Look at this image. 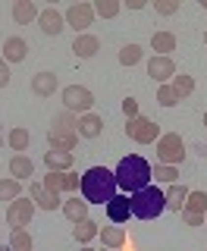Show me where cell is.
Masks as SVG:
<instances>
[{
  "label": "cell",
  "instance_id": "1",
  "mask_svg": "<svg viewBox=\"0 0 207 251\" xmlns=\"http://www.w3.org/2000/svg\"><path fill=\"white\" fill-rule=\"evenodd\" d=\"M116 188H119L116 176L107 167H91V170H85L78 192H82V198L88 204H104V207H107V204L116 198Z\"/></svg>",
  "mask_w": 207,
  "mask_h": 251
},
{
  "label": "cell",
  "instance_id": "2",
  "mask_svg": "<svg viewBox=\"0 0 207 251\" xmlns=\"http://www.w3.org/2000/svg\"><path fill=\"white\" fill-rule=\"evenodd\" d=\"M113 176H116V185L123 188L126 195H135V192H141V188H148L151 179H154L151 176V163L145 160V157H138V154L123 157Z\"/></svg>",
  "mask_w": 207,
  "mask_h": 251
},
{
  "label": "cell",
  "instance_id": "3",
  "mask_svg": "<svg viewBox=\"0 0 207 251\" xmlns=\"http://www.w3.org/2000/svg\"><path fill=\"white\" fill-rule=\"evenodd\" d=\"M129 204H132V217H138V220H157L166 210V195H163V188L148 185V188H141V192L129 195Z\"/></svg>",
  "mask_w": 207,
  "mask_h": 251
},
{
  "label": "cell",
  "instance_id": "4",
  "mask_svg": "<svg viewBox=\"0 0 207 251\" xmlns=\"http://www.w3.org/2000/svg\"><path fill=\"white\" fill-rule=\"evenodd\" d=\"M154 151H157V160L160 163H170V167H179L185 160V141H182L179 132H166L154 141Z\"/></svg>",
  "mask_w": 207,
  "mask_h": 251
},
{
  "label": "cell",
  "instance_id": "5",
  "mask_svg": "<svg viewBox=\"0 0 207 251\" xmlns=\"http://www.w3.org/2000/svg\"><path fill=\"white\" fill-rule=\"evenodd\" d=\"M60 98H63V107L69 110V113H91V107H94V94L85 88V85H66V88L60 91Z\"/></svg>",
  "mask_w": 207,
  "mask_h": 251
},
{
  "label": "cell",
  "instance_id": "6",
  "mask_svg": "<svg viewBox=\"0 0 207 251\" xmlns=\"http://www.w3.org/2000/svg\"><path fill=\"white\" fill-rule=\"evenodd\" d=\"M126 135L132 141H138V145H151V141L160 138V126L138 113V116H132V120H126Z\"/></svg>",
  "mask_w": 207,
  "mask_h": 251
},
{
  "label": "cell",
  "instance_id": "7",
  "mask_svg": "<svg viewBox=\"0 0 207 251\" xmlns=\"http://www.w3.org/2000/svg\"><path fill=\"white\" fill-rule=\"evenodd\" d=\"M31 217H35V201L31 198H16V201L6 204V223L13 229H26L31 223Z\"/></svg>",
  "mask_w": 207,
  "mask_h": 251
},
{
  "label": "cell",
  "instance_id": "8",
  "mask_svg": "<svg viewBox=\"0 0 207 251\" xmlns=\"http://www.w3.org/2000/svg\"><path fill=\"white\" fill-rule=\"evenodd\" d=\"M69 28H76V35H85L94 22V3H73L66 13H63Z\"/></svg>",
  "mask_w": 207,
  "mask_h": 251
},
{
  "label": "cell",
  "instance_id": "9",
  "mask_svg": "<svg viewBox=\"0 0 207 251\" xmlns=\"http://www.w3.org/2000/svg\"><path fill=\"white\" fill-rule=\"evenodd\" d=\"M204 214H207V192H188L185 207H182L185 226H204Z\"/></svg>",
  "mask_w": 207,
  "mask_h": 251
},
{
  "label": "cell",
  "instance_id": "10",
  "mask_svg": "<svg viewBox=\"0 0 207 251\" xmlns=\"http://www.w3.org/2000/svg\"><path fill=\"white\" fill-rule=\"evenodd\" d=\"M148 75L154 78V82H160V85H170V78L176 75V63H173V57H151L148 60Z\"/></svg>",
  "mask_w": 207,
  "mask_h": 251
},
{
  "label": "cell",
  "instance_id": "11",
  "mask_svg": "<svg viewBox=\"0 0 207 251\" xmlns=\"http://www.w3.org/2000/svg\"><path fill=\"white\" fill-rule=\"evenodd\" d=\"M31 94H35V98H53V91L60 88V78L53 75V73H35L31 75Z\"/></svg>",
  "mask_w": 207,
  "mask_h": 251
},
{
  "label": "cell",
  "instance_id": "12",
  "mask_svg": "<svg viewBox=\"0 0 207 251\" xmlns=\"http://www.w3.org/2000/svg\"><path fill=\"white\" fill-rule=\"evenodd\" d=\"M28 195H31V201H35V207H41V210H57V207H63L60 195H51L41 182H28Z\"/></svg>",
  "mask_w": 207,
  "mask_h": 251
},
{
  "label": "cell",
  "instance_id": "13",
  "mask_svg": "<svg viewBox=\"0 0 207 251\" xmlns=\"http://www.w3.org/2000/svg\"><path fill=\"white\" fill-rule=\"evenodd\" d=\"M107 217H110V223H116V226L129 223V217H132V204H129V195H116V198L107 204Z\"/></svg>",
  "mask_w": 207,
  "mask_h": 251
},
{
  "label": "cell",
  "instance_id": "14",
  "mask_svg": "<svg viewBox=\"0 0 207 251\" xmlns=\"http://www.w3.org/2000/svg\"><path fill=\"white\" fill-rule=\"evenodd\" d=\"M98 50H101V38H98V35H88V31H85V35H76L73 53H76L78 60H91Z\"/></svg>",
  "mask_w": 207,
  "mask_h": 251
},
{
  "label": "cell",
  "instance_id": "15",
  "mask_svg": "<svg viewBox=\"0 0 207 251\" xmlns=\"http://www.w3.org/2000/svg\"><path fill=\"white\" fill-rule=\"evenodd\" d=\"M47 141H51L53 151H73V148L78 145V132H73V129H51L47 132Z\"/></svg>",
  "mask_w": 207,
  "mask_h": 251
},
{
  "label": "cell",
  "instance_id": "16",
  "mask_svg": "<svg viewBox=\"0 0 207 251\" xmlns=\"http://www.w3.org/2000/svg\"><path fill=\"white\" fill-rule=\"evenodd\" d=\"M73 160H76L73 151H53V148L44 151V167L53 170V173H69L73 170Z\"/></svg>",
  "mask_w": 207,
  "mask_h": 251
},
{
  "label": "cell",
  "instance_id": "17",
  "mask_svg": "<svg viewBox=\"0 0 207 251\" xmlns=\"http://www.w3.org/2000/svg\"><path fill=\"white\" fill-rule=\"evenodd\" d=\"M38 22H41V31H44V35H60V31L66 28V19H63V13H60V10H53V6L41 10Z\"/></svg>",
  "mask_w": 207,
  "mask_h": 251
},
{
  "label": "cell",
  "instance_id": "18",
  "mask_svg": "<svg viewBox=\"0 0 207 251\" xmlns=\"http://www.w3.org/2000/svg\"><path fill=\"white\" fill-rule=\"evenodd\" d=\"M76 132H78V138H98L104 132V120L98 113H82V116H78Z\"/></svg>",
  "mask_w": 207,
  "mask_h": 251
},
{
  "label": "cell",
  "instance_id": "19",
  "mask_svg": "<svg viewBox=\"0 0 207 251\" xmlns=\"http://www.w3.org/2000/svg\"><path fill=\"white\" fill-rule=\"evenodd\" d=\"M28 57V44L22 41L19 35H13V38H6L3 41V60L6 63H22Z\"/></svg>",
  "mask_w": 207,
  "mask_h": 251
},
{
  "label": "cell",
  "instance_id": "20",
  "mask_svg": "<svg viewBox=\"0 0 207 251\" xmlns=\"http://www.w3.org/2000/svg\"><path fill=\"white\" fill-rule=\"evenodd\" d=\"M31 173H35V163H31L28 154H13V157H10V176H13V179L26 182Z\"/></svg>",
  "mask_w": 207,
  "mask_h": 251
},
{
  "label": "cell",
  "instance_id": "21",
  "mask_svg": "<svg viewBox=\"0 0 207 251\" xmlns=\"http://www.w3.org/2000/svg\"><path fill=\"white\" fill-rule=\"evenodd\" d=\"M38 16H41V10H38L31 0H16V3H13V19H16V25H28V22H35Z\"/></svg>",
  "mask_w": 207,
  "mask_h": 251
},
{
  "label": "cell",
  "instance_id": "22",
  "mask_svg": "<svg viewBox=\"0 0 207 251\" xmlns=\"http://www.w3.org/2000/svg\"><path fill=\"white\" fill-rule=\"evenodd\" d=\"M188 192H192L188 185H182V182H173V185L163 192V195H166V210H176V214H179V210L185 207V198H188Z\"/></svg>",
  "mask_w": 207,
  "mask_h": 251
},
{
  "label": "cell",
  "instance_id": "23",
  "mask_svg": "<svg viewBox=\"0 0 207 251\" xmlns=\"http://www.w3.org/2000/svg\"><path fill=\"white\" fill-rule=\"evenodd\" d=\"M63 214H66L69 223H82V220H88V201H85V198L63 201Z\"/></svg>",
  "mask_w": 207,
  "mask_h": 251
},
{
  "label": "cell",
  "instance_id": "24",
  "mask_svg": "<svg viewBox=\"0 0 207 251\" xmlns=\"http://www.w3.org/2000/svg\"><path fill=\"white\" fill-rule=\"evenodd\" d=\"M151 47L157 50V57H170L176 50V35L173 31H154L151 35Z\"/></svg>",
  "mask_w": 207,
  "mask_h": 251
},
{
  "label": "cell",
  "instance_id": "25",
  "mask_svg": "<svg viewBox=\"0 0 207 251\" xmlns=\"http://www.w3.org/2000/svg\"><path fill=\"white\" fill-rule=\"evenodd\" d=\"M101 235V242H104V248H123L126 245V229L123 226H104V229L98 232Z\"/></svg>",
  "mask_w": 207,
  "mask_h": 251
},
{
  "label": "cell",
  "instance_id": "26",
  "mask_svg": "<svg viewBox=\"0 0 207 251\" xmlns=\"http://www.w3.org/2000/svg\"><path fill=\"white\" fill-rule=\"evenodd\" d=\"M98 232H101V226L94 223V220H82V223H76L73 239H76V242H82V245H88V242H91Z\"/></svg>",
  "mask_w": 207,
  "mask_h": 251
},
{
  "label": "cell",
  "instance_id": "27",
  "mask_svg": "<svg viewBox=\"0 0 207 251\" xmlns=\"http://www.w3.org/2000/svg\"><path fill=\"white\" fill-rule=\"evenodd\" d=\"M151 176H154L157 182L173 185L179 179V167H170V163H154V167H151Z\"/></svg>",
  "mask_w": 207,
  "mask_h": 251
},
{
  "label": "cell",
  "instance_id": "28",
  "mask_svg": "<svg viewBox=\"0 0 207 251\" xmlns=\"http://www.w3.org/2000/svg\"><path fill=\"white\" fill-rule=\"evenodd\" d=\"M173 91L179 94V100H185V98H192V91H195V78L192 75H185V73H179V75H173Z\"/></svg>",
  "mask_w": 207,
  "mask_h": 251
},
{
  "label": "cell",
  "instance_id": "29",
  "mask_svg": "<svg viewBox=\"0 0 207 251\" xmlns=\"http://www.w3.org/2000/svg\"><path fill=\"white\" fill-rule=\"evenodd\" d=\"M6 141H10V148L16 154H22V151H28V145H31V135L26 129H19V126H16V129H10V135H6Z\"/></svg>",
  "mask_w": 207,
  "mask_h": 251
},
{
  "label": "cell",
  "instance_id": "30",
  "mask_svg": "<svg viewBox=\"0 0 207 251\" xmlns=\"http://www.w3.org/2000/svg\"><path fill=\"white\" fill-rule=\"evenodd\" d=\"M22 198V182L19 179H0V201H16Z\"/></svg>",
  "mask_w": 207,
  "mask_h": 251
},
{
  "label": "cell",
  "instance_id": "31",
  "mask_svg": "<svg viewBox=\"0 0 207 251\" xmlns=\"http://www.w3.org/2000/svg\"><path fill=\"white\" fill-rule=\"evenodd\" d=\"M119 10H123L119 0H98L94 3V16H101V19H113V16H119Z\"/></svg>",
  "mask_w": 207,
  "mask_h": 251
},
{
  "label": "cell",
  "instance_id": "32",
  "mask_svg": "<svg viewBox=\"0 0 207 251\" xmlns=\"http://www.w3.org/2000/svg\"><path fill=\"white\" fill-rule=\"evenodd\" d=\"M141 57H145V50H141L138 44H126L123 50H119V63H123V66H135V63H141Z\"/></svg>",
  "mask_w": 207,
  "mask_h": 251
},
{
  "label": "cell",
  "instance_id": "33",
  "mask_svg": "<svg viewBox=\"0 0 207 251\" xmlns=\"http://www.w3.org/2000/svg\"><path fill=\"white\" fill-rule=\"evenodd\" d=\"M31 232H26V229H13V235H10V248L13 251H31Z\"/></svg>",
  "mask_w": 207,
  "mask_h": 251
},
{
  "label": "cell",
  "instance_id": "34",
  "mask_svg": "<svg viewBox=\"0 0 207 251\" xmlns=\"http://www.w3.org/2000/svg\"><path fill=\"white\" fill-rule=\"evenodd\" d=\"M76 126H78V116H76V113H69V110H63V113L53 116L51 129H73V132H76Z\"/></svg>",
  "mask_w": 207,
  "mask_h": 251
},
{
  "label": "cell",
  "instance_id": "35",
  "mask_svg": "<svg viewBox=\"0 0 207 251\" xmlns=\"http://www.w3.org/2000/svg\"><path fill=\"white\" fill-rule=\"evenodd\" d=\"M157 104L160 107H176L179 104V94L173 91V85H160V88H157Z\"/></svg>",
  "mask_w": 207,
  "mask_h": 251
},
{
  "label": "cell",
  "instance_id": "36",
  "mask_svg": "<svg viewBox=\"0 0 207 251\" xmlns=\"http://www.w3.org/2000/svg\"><path fill=\"white\" fill-rule=\"evenodd\" d=\"M44 188H47V192H51V195H60L63 192V173H47V176H44V182H41Z\"/></svg>",
  "mask_w": 207,
  "mask_h": 251
},
{
  "label": "cell",
  "instance_id": "37",
  "mask_svg": "<svg viewBox=\"0 0 207 251\" xmlns=\"http://www.w3.org/2000/svg\"><path fill=\"white\" fill-rule=\"evenodd\" d=\"M154 10L160 16H173L179 10V0H154Z\"/></svg>",
  "mask_w": 207,
  "mask_h": 251
},
{
  "label": "cell",
  "instance_id": "38",
  "mask_svg": "<svg viewBox=\"0 0 207 251\" xmlns=\"http://www.w3.org/2000/svg\"><path fill=\"white\" fill-rule=\"evenodd\" d=\"M78 185H82V176H76L73 170L63 173V192H78Z\"/></svg>",
  "mask_w": 207,
  "mask_h": 251
},
{
  "label": "cell",
  "instance_id": "39",
  "mask_svg": "<svg viewBox=\"0 0 207 251\" xmlns=\"http://www.w3.org/2000/svg\"><path fill=\"white\" fill-rule=\"evenodd\" d=\"M123 113H126V120L138 116V100H135V98H126V100H123Z\"/></svg>",
  "mask_w": 207,
  "mask_h": 251
},
{
  "label": "cell",
  "instance_id": "40",
  "mask_svg": "<svg viewBox=\"0 0 207 251\" xmlns=\"http://www.w3.org/2000/svg\"><path fill=\"white\" fill-rule=\"evenodd\" d=\"M10 85V63L0 57V88H6Z\"/></svg>",
  "mask_w": 207,
  "mask_h": 251
},
{
  "label": "cell",
  "instance_id": "41",
  "mask_svg": "<svg viewBox=\"0 0 207 251\" xmlns=\"http://www.w3.org/2000/svg\"><path fill=\"white\" fill-rule=\"evenodd\" d=\"M126 6H129V10H145V0H126Z\"/></svg>",
  "mask_w": 207,
  "mask_h": 251
},
{
  "label": "cell",
  "instance_id": "42",
  "mask_svg": "<svg viewBox=\"0 0 207 251\" xmlns=\"http://www.w3.org/2000/svg\"><path fill=\"white\" fill-rule=\"evenodd\" d=\"M82 251H94V248H88V245H85V248H82ZM107 251H116V248H107Z\"/></svg>",
  "mask_w": 207,
  "mask_h": 251
},
{
  "label": "cell",
  "instance_id": "43",
  "mask_svg": "<svg viewBox=\"0 0 207 251\" xmlns=\"http://www.w3.org/2000/svg\"><path fill=\"white\" fill-rule=\"evenodd\" d=\"M201 6H204V10H207V0H201Z\"/></svg>",
  "mask_w": 207,
  "mask_h": 251
},
{
  "label": "cell",
  "instance_id": "44",
  "mask_svg": "<svg viewBox=\"0 0 207 251\" xmlns=\"http://www.w3.org/2000/svg\"><path fill=\"white\" fill-rule=\"evenodd\" d=\"M204 44H207V31H204Z\"/></svg>",
  "mask_w": 207,
  "mask_h": 251
},
{
  "label": "cell",
  "instance_id": "45",
  "mask_svg": "<svg viewBox=\"0 0 207 251\" xmlns=\"http://www.w3.org/2000/svg\"><path fill=\"white\" fill-rule=\"evenodd\" d=\"M204 226H207V214H204Z\"/></svg>",
  "mask_w": 207,
  "mask_h": 251
},
{
  "label": "cell",
  "instance_id": "46",
  "mask_svg": "<svg viewBox=\"0 0 207 251\" xmlns=\"http://www.w3.org/2000/svg\"><path fill=\"white\" fill-rule=\"evenodd\" d=\"M204 126H207V113H204Z\"/></svg>",
  "mask_w": 207,
  "mask_h": 251
},
{
  "label": "cell",
  "instance_id": "47",
  "mask_svg": "<svg viewBox=\"0 0 207 251\" xmlns=\"http://www.w3.org/2000/svg\"><path fill=\"white\" fill-rule=\"evenodd\" d=\"M0 145H3V135H0Z\"/></svg>",
  "mask_w": 207,
  "mask_h": 251
}]
</instances>
